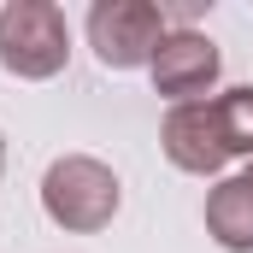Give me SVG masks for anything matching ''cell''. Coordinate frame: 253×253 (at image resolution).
<instances>
[{
  "label": "cell",
  "mask_w": 253,
  "mask_h": 253,
  "mask_svg": "<svg viewBox=\"0 0 253 253\" xmlns=\"http://www.w3.org/2000/svg\"><path fill=\"white\" fill-rule=\"evenodd\" d=\"M118 206H124V183H118V171L106 165V159H94V153H59L53 165H47V177H42V212L71 230V236H94V230H106L112 218H118Z\"/></svg>",
  "instance_id": "cell-1"
},
{
  "label": "cell",
  "mask_w": 253,
  "mask_h": 253,
  "mask_svg": "<svg viewBox=\"0 0 253 253\" xmlns=\"http://www.w3.org/2000/svg\"><path fill=\"white\" fill-rule=\"evenodd\" d=\"M71 65V24L53 0H6L0 6V71L18 83H47Z\"/></svg>",
  "instance_id": "cell-2"
},
{
  "label": "cell",
  "mask_w": 253,
  "mask_h": 253,
  "mask_svg": "<svg viewBox=\"0 0 253 253\" xmlns=\"http://www.w3.org/2000/svg\"><path fill=\"white\" fill-rule=\"evenodd\" d=\"M165 36H171V24H165V6H153V0H94L88 6V47L106 71L153 65Z\"/></svg>",
  "instance_id": "cell-3"
},
{
  "label": "cell",
  "mask_w": 253,
  "mask_h": 253,
  "mask_svg": "<svg viewBox=\"0 0 253 253\" xmlns=\"http://www.w3.org/2000/svg\"><path fill=\"white\" fill-rule=\"evenodd\" d=\"M218 71H224V53H218V42L206 36V30H171L165 42H159V53L147 65V77H153V94H165L171 106H189V100H212V83H218Z\"/></svg>",
  "instance_id": "cell-4"
},
{
  "label": "cell",
  "mask_w": 253,
  "mask_h": 253,
  "mask_svg": "<svg viewBox=\"0 0 253 253\" xmlns=\"http://www.w3.org/2000/svg\"><path fill=\"white\" fill-rule=\"evenodd\" d=\"M159 147L177 171L189 177H218L230 165V147H224V129H218V112L212 100H189V106H171L165 124H159Z\"/></svg>",
  "instance_id": "cell-5"
},
{
  "label": "cell",
  "mask_w": 253,
  "mask_h": 253,
  "mask_svg": "<svg viewBox=\"0 0 253 253\" xmlns=\"http://www.w3.org/2000/svg\"><path fill=\"white\" fill-rule=\"evenodd\" d=\"M206 236L224 253H253V183L248 177H218L206 194Z\"/></svg>",
  "instance_id": "cell-6"
},
{
  "label": "cell",
  "mask_w": 253,
  "mask_h": 253,
  "mask_svg": "<svg viewBox=\"0 0 253 253\" xmlns=\"http://www.w3.org/2000/svg\"><path fill=\"white\" fill-rule=\"evenodd\" d=\"M212 112H218V129H224L230 159H253V83L212 94Z\"/></svg>",
  "instance_id": "cell-7"
},
{
  "label": "cell",
  "mask_w": 253,
  "mask_h": 253,
  "mask_svg": "<svg viewBox=\"0 0 253 253\" xmlns=\"http://www.w3.org/2000/svg\"><path fill=\"white\" fill-rule=\"evenodd\" d=\"M242 177H248V183H253V159H248V171H242Z\"/></svg>",
  "instance_id": "cell-8"
}]
</instances>
